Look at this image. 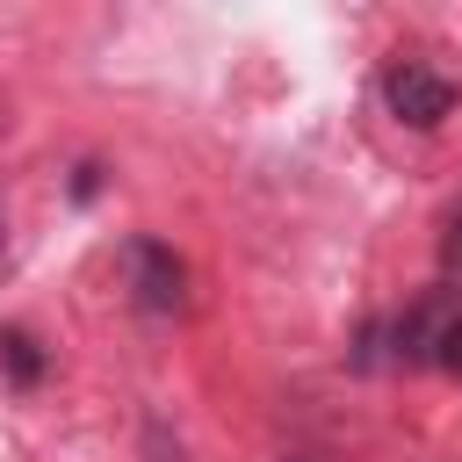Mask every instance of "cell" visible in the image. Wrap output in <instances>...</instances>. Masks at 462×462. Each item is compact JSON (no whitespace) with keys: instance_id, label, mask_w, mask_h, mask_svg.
I'll return each mask as SVG.
<instances>
[{"instance_id":"1","label":"cell","mask_w":462,"mask_h":462,"mask_svg":"<svg viewBox=\"0 0 462 462\" xmlns=\"http://www.w3.org/2000/svg\"><path fill=\"white\" fill-rule=\"evenodd\" d=\"M383 101H390V116L411 123V130H440V123L455 116V79H448L440 65H426V58H390V65H383Z\"/></svg>"},{"instance_id":"2","label":"cell","mask_w":462,"mask_h":462,"mask_svg":"<svg viewBox=\"0 0 462 462\" xmlns=\"http://www.w3.org/2000/svg\"><path fill=\"white\" fill-rule=\"evenodd\" d=\"M130 289H137L144 310H180V303H188V267L173 260V245L130 238Z\"/></svg>"},{"instance_id":"5","label":"cell","mask_w":462,"mask_h":462,"mask_svg":"<svg viewBox=\"0 0 462 462\" xmlns=\"http://www.w3.org/2000/svg\"><path fill=\"white\" fill-rule=\"evenodd\" d=\"M448 267H455V274H462V217H455V224H448Z\"/></svg>"},{"instance_id":"4","label":"cell","mask_w":462,"mask_h":462,"mask_svg":"<svg viewBox=\"0 0 462 462\" xmlns=\"http://www.w3.org/2000/svg\"><path fill=\"white\" fill-rule=\"evenodd\" d=\"M426 361H440V368H455L462 375V310H448L440 318V332H433V354Z\"/></svg>"},{"instance_id":"3","label":"cell","mask_w":462,"mask_h":462,"mask_svg":"<svg viewBox=\"0 0 462 462\" xmlns=\"http://www.w3.org/2000/svg\"><path fill=\"white\" fill-rule=\"evenodd\" d=\"M0 354H7V375H14V383H36V375H43V354H36V339H29V332H7V339H0Z\"/></svg>"}]
</instances>
